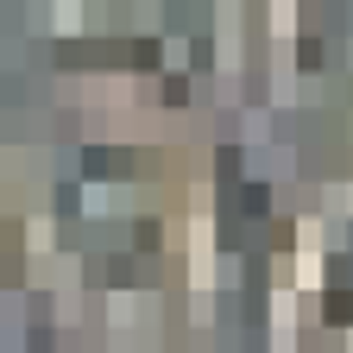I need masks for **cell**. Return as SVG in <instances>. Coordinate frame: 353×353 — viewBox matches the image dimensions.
<instances>
[{"mask_svg": "<svg viewBox=\"0 0 353 353\" xmlns=\"http://www.w3.org/2000/svg\"><path fill=\"white\" fill-rule=\"evenodd\" d=\"M328 322H353V296H347V290L328 296Z\"/></svg>", "mask_w": 353, "mask_h": 353, "instance_id": "6da1fadb", "label": "cell"}]
</instances>
